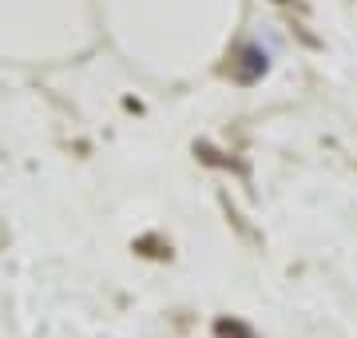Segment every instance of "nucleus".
I'll list each match as a JSON object with an SVG mask.
<instances>
[{
	"mask_svg": "<svg viewBox=\"0 0 357 338\" xmlns=\"http://www.w3.org/2000/svg\"><path fill=\"white\" fill-rule=\"evenodd\" d=\"M243 60H246V72L243 76H258V72H266V52H258V48H243Z\"/></svg>",
	"mask_w": 357,
	"mask_h": 338,
	"instance_id": "obj_1",
	"label": "nucleus"
}]
</instances>
